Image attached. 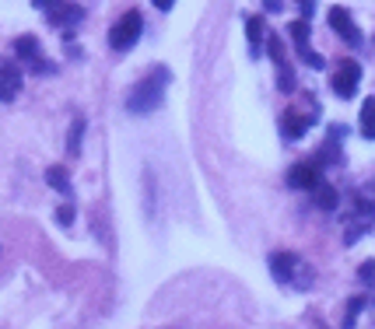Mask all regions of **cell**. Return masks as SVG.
<instances>
[{
  "instance_id": "3957f363",
  "label": "cell",
  "mask_w": 375,
  "mask_h": 329,
  "mask_svg": "<svg viewBox=\"0 0 375 329\" xmlns=\"http://www.w3.org/2000/svg\"><path fill=\"white\" fill-rule=\"evenodd\" d=\"M288 35H291V42H295V49H298V57L312 67V70H323L327 67V60L319 57V53H312L309 49V18H302V21H291L288 25Z\"/></svg>"
},
{
  "instance_id": "ffe728a7",
  "label": "cell",
  "mask_w": 375,
  "mask_h": 329,
  "mask_svg": "<svg viewBox=\"0 0 375 329\" xmlns=\"http://www.w3.org/2000/svg\"><path fill=\"white\" fill-rule=\"evenodd\" d=\"M358 277H361L365 284H375V259H368V263H361V270H358Z\"/></svg>"
},
{
  "instance_id": "7c38bea8",
  "label": "cell",
  "mask_w": 375,
  "mask_h": 329,
  "mask_svg": "<svg viewBox=\"0 0 375 329\" xmlns=\"http://www.w3.org/2000/svg\"><path fill=\"white\" fill-rule=\"evenodd\" d=\"M46 182L57 189V193H64V196L74 193V186H71V179H67V169H64V164H53V169H46Z\"/></svg>"
},
{
  "instance_id": "6da1fadb",
  "label": "cell",
  "mask_w": 375,
  "mask_h": 329,
  "mask_svg": "<svg viewBox=\"0 0 375 329\" xmlns=\"http://www.w3.org/2000/svg\"><path fill=\"white\" fill-rule=\"evenodd\" d=\"M169 81H172L169 67H154L147 77H140V81L134 84V91H130V98H127V109H130V113H137V116L154 113V109L165 102V88H169Z\"/></svg>"
},
{
  "instance_id": "52a82bcc",
  "label": "cell",
  "mask_w": 375,
  "mask_h": 329,
  "mask_svg": "<svg viewBox=\"0 0 375 329\" xmlns=\"http://www.w3.org/2000/svg\"><path fill=\"white\" fill-rule=\"evenodd\" d=\"M266 263H271V273H274L277 284H291L295 281V270H298V256L295 252H274Z\"/></svg>"
},
{
  "instance_id": "603a6c76",
  "label": "cell",
  "mask_w": 375,
  "mask_h": 329,
  "mask_svg": "<svg viewBox=\"0 0 375 329\" xmlns=\"http://www.w3.org/2000/svg\"><path fill=\"white\" fill-rule=\"evenodd\" d=\"M151 4H154L158 11H172V8H176V0H151Z\"/></svg>"
},
{
  "instance_id": "4fadbf2b",
  "label": "cell",
  "mask_w": 375,
  "mask_h": 329,
  "mask_svg": "<svg viewBox=\"0 0 375 329\" xmlns=\"http://www.w3.org/2000/svg\"><path fill=\"white\" fill-rule=\"evenodd\" d=\"M84 130H88V123H84V116H77L74 120V126H71V133H67V154H81V140H84Z\"/></svg>"
},
{
  "instance_id": "277c9868",
  "label": "cell",
  "mask_w": 375,
  "mask_h": 329,
  "mask_svg": "<svg viewBox=\"0 0 375 329\" xmlns=\"http://www.w3.org/2000/svg\"><path fill=\"white\" fill-rule=\"evenodd\" d=\"M358 81H361V67H358L354 60H340V67H337V74H333V91H337L340 98H351L354 88H358Z\"/></svg>"
},
{
  "instance_id": "e0dca14e",
  "label": "cell",
  "mask_w": 375,
  "mask_h": 329,
  "mask_svg": "<svg viewBox=\"0 0 375 329\" xmlns=\"http://www.w3.org/2000/svg\"><path fill=\"white\" fill-rule=\"evenodd\" d=\"M266 53H271L274 64H284V42H281V35L271 32V39H266Z\"/></svg>"
},
{
  "instance_id": "5bb4252c",
  "label": "cell",
  "mask_w": 375,
  "mask_h": 329,
  "mask_svg": "<svg viewBox=\"0 0 375 329\" xmlns=\"http://www.w3.org/2000/svg\"><path fill=\"white\" fill-rule=\"evenodd\" d=\"M15 53H18V60H35V57H39V42H35V35H18Z\"/></svg>"
},
{
  "instance_id": "30bf717a",
  "label": "cell",
  "mask_w": 375,
  "mask_h": 329,
  "mask_svg": "<svg viewBox=\"0 0 375 329\" xmlns=\"http://www.w3.org/2000/svg\"><path fill=\"white\" fill-rule=\"evenodd\" d=\"M309 123H312V120H305L302 113H295V109H288V113L281 116V130H284L288 140H302V137L309 133Z\"/></svg>"
},
{
  "instance_id": "ac0fdd59",
  "label": "cell",
  "mask_w": 375,
  "mask_h": 329,
  "mask_svg": "<svg viewBox=\"0 0 375 329\" xmlns=\"http://www.w3.org/2000/svg\"><path fill=\"white\" fill-rule=\"evenodd\" d=\"M365 308V298H351L347 301V319H344V329H354V319H358V312Z\"/></svg>"
},
{
  "instance_id": "ba28073f",
  "label": "cell",
  "mask_w": 375,
  "mask_h": 329,
  "mask_svg": "<svg viewBox=\"0 0 375 329\" xmlns=\"http://www.w3.org/2000/svg\"><path fill=\"white\" fill-rule=\"evenodd\" d=\"M21 70L18 64H0V102H15L21 91Z\"/></svg>"
},
{
  "instance_id": "9a60e30c",
  "label": "cell",
  "mask_w": 375,
  "mask_h": 329,
  "mask_svg": "<svg viewBox=\"0 0 375 329\" xmlns=\"http://www.w3.org/2000/svg\"><path fill=\"white\" fill-rule=\"evenodd\" d=\"M246 35H249L253 53H259V42H263V35H266V28H263V18H259V15H253V18L246 21Z\"/></svg>"
},
{
  "instance_id": "44dd1931",
  "label": "cell",
  "mask_w": 375,
  "mask_h": 329,
  "mask_svg": "<svg viewBox=\"0 0 375 329\" xmlns=\"http://www.w3.org/2000/svg\"><path fill=\"white\" fill-rule=\"evenodd\" d=\"M295 4L302 8V18H312L315 15V0H295Z\"/></svg>"
},
{
  "instance_id": "8992f818",
  "label": "cell",
  "mask_w": 375,
  "mask_h": 329,
  "mask_svg": "<svg viewBox=\"0 0 375 329\" xmlns=\"http://www.w3.org/2000/svg\"><path fill=\"white\" fill-rule=\"evenodd\" d=\"M42 15H46V21H49V25H57V28L77 25V21L84 18V11H81V8H74V4H64V0H57V4H53V8H46Z\"/></svg>"
},
{
  "instance_id": "d6986e66",
  "label": "cell",
  "mask_w": 375,
  "mask_h": 329,
  "mask_svg": "<svg viewBox=\"0 0 375 329\" xmlns=\"http://www.w3.org/2000/svg\"><path fill=\"white\" fill-rule=\"evenodd\" d=\"M74 217H77V210H74V203H64V207L57 210V225H64V228H71V225H74Z\"/></svg>"
},
{
  "instance_id": "7402d4cb",
  "label": "cell",
  "mask_w": 375,
  "mask_h": 329,
  "mask_svg": "<svg viewBox=\"0 0 375 329\" xmlns=\"http://www.w3.org/2000/svg\"><path fill=\"white\" fill-rule=\"evenodd\" d=\"M263 8L271 11V15H281L284 11V0H263Z\"/></svg>"
},
{
  "instance_id": "9c48e42d",
  "label": "cell",
  "mask_w": 375,
  "mask_h": 329,
  "mask_svg": "<svg viewBox=\"0 0 375 329\" xmlns=\"http://www.w3.org/2000/svg\"><path fill=\"white\" fill-rule=\"evenodd\" d=\"M288 186L291 189H315L319 186V169L315 164H291L288 169Z\"/></svg>"
},
{
  "instance_id": "2e32d148",
  "label": "cell",
  "mask_w": 375,
  "mask_h": 329,
  "mask_svg": "<svg viewBox=\"0 0 375 329\" xmlns=\"http://www.w3.org/2000/svg\"><path fill=\"white\" fill-rule=\"evenodd\" d=\"M315 207H323V210H333V207H337V189H333V186H323V182H319V186H315Z\"/></svg>"
},
{
  "instance_id": "7a4b0ae2",
  "label": "cell",
  "mask_w": 375,
  "mask_h": 329,
  "mask_svg": "<svg viewBox=\"0 0 375 329\" xmlns=\"http://www.w3.org/2000/svg\"><path fill=\"white\" fill-rule=\"evenodd\" d=\"M140 32H144V18H140V11H127V15H120V21L109 28V46H113L116 53H127V49L137 46Z\"/></svg>"
},
{
  "instance_id": "5b68a950",
  "label": "cell",
  "mask_w": 375,
  "mask_h": 329,
  "mask_svg": "<svg viewBox=\"0 0 375 329\" xmlns=\"http://www.w3.org/2000/svg\"><path fill=\"white\" fill-rule=\"evenodd\" d=\"M330 28L347 42V46H361V32L354 28V21H351V15H347V8H330Z\"/></svg>"
},
{
  "instance_id": "8fae6325",
  "label": "cell",
  "mask_w": 375,
  "mask_h": 329,
  "mask_svg": "<svg viewBox=\"0 0 375 329\" xmlns=\"http://www.w3.org/2000/svg\"><path fill=\"white\" fill-rule=\"evenodd\" d=\"M358 133L365 140H375V95L361 102V116H358Z\"/></svg>"
}]
</instances>
